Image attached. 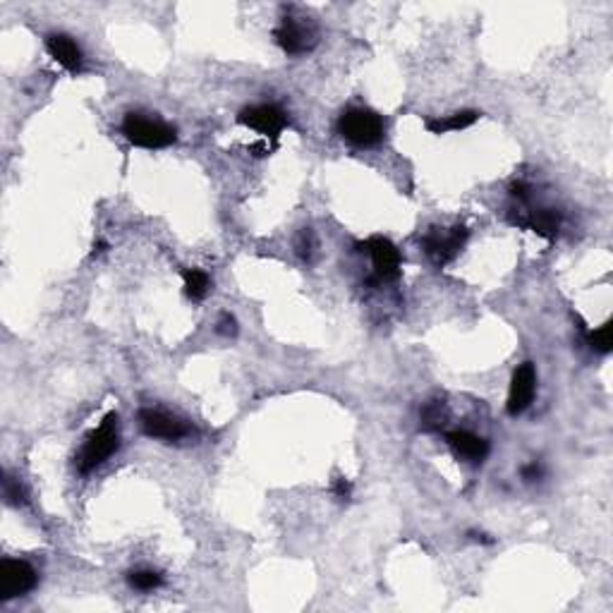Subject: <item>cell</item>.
I'll use <instances>...</instances> for the list:
<instances>
[{"label":"cell","mask_w":613,"mask_h":613,"mask_svg":"<svg viewBox=\"0 0 613 613\" xmlns=\"http://www.w3.org/2000/svg\"><path fill=\"white\" fill-rule=\"evenodd\" d=\"M520 474H523L525 482L532 484V482H540L541 477H544V470H541L540 463H530V465H525L523 470H520Z\"/></svg>","instance_id":"cell-22"},{"label":"cell","mask_w":613,"mask_h":613,"mask_svg":"<svg viewBox=\"0 0 613 613\" xmlns=\"http://www.w3.org/2000/svg\"><path fill=\"white\" fill-rule=\"evenodd\" d=\"M46 50H49V56L56 60L57 65H63L70 73H77L82 67V49L67 34H49L46 36Z\"/></svg>","instance_id":"cell-12"},{"label":"cell","mask_w":613,"mask_h":613,"mask_svg":"<svg viewBox=\"0 0 613 613\" xmlns=\"http://www.w3.org/2000/svg\"><path fill=\"white\" fill-rule=\"evenodd\" d=\"M276 43L286 50L287 56H303L314 46V34L307 27L297 25L293 17H286L280 27L273 32Z\"/></svg>","instance_id":"cell-11"},{"label":"cell","mask_w":613,"mask_h":613,"mask_svg":"<svg viewBox=\"0 0 613 613\" xmlns=\"http://www.w3.org/2000/svg\"><path fill=\"white\" fill-rule=\"evenodd\" d=\"M218 333L221 335H235L237 333V321L235 317H230V314H221V319H218Z\"/></svg>","instance_id":"cell-23"},{"label":"cell","mask_w":613,"mask_h":613,"mask_svg":"<svg viewBox=\"0 0 613 613\" xmlns=\"http://www.w3.org/2000/svg\"><path fill=\"white\" fill-rule=\"evenodd\" d=\"M362 252H367L374 264V283H391L401 276V252L386 237H372L367 240Z\"/></svg>","instance_id":"cell-7"},{"label":"cell","mask_w":613,"mask_h":613,"mask_svg":"<svg viewBox=\"0 0 613 613\" xmlns=\"http://www.w3.org/2000/svg\"><path fill=\"white\" fill-rule=\"evenodd\" d=\"M517 226L530 228L532 233H537L544 240H556L558 230H561V213L556 209H532L525 218H517Z\"/></svg>","instance_id":"cell-13"},{"label":"cell","mask_w":613,"mask_h":613,"mask_svg":"<svg viewBox=\"0 0 613 613\" xmlns=\"http://www.w3.org/2000/svg\"><path fill=\"white\" fill-rule=\"evenodd\" d=\"M443 439L450 446V450L458 456L460 460H467V463H484L487 456H489V443L482 436H477L472 432H465V429H453V432L443 433Z\"/></svg>","instance_id":"cell-10"},{"label":"cell","mask_w":613,"mask_h":613,"mask_svg":"<svg viewBox=\"0 0 613 613\" xmlns=\"http://www.w3.org/2000/svg\"><path fill=\"white\" fill-rule=\"evenodd\" d=\"M311 252H314V233H311L310 228H304L303 233H300V237H297V254H300L303 259H310Z\"/></svg>","instance_id":"cell-20"},{"label":"cell","mask_w":613,"mask_h":613,"mask_svg":"<svg viewBox=\"0 0 613 613\" xmlns=\"http://www.w3.org/2000/svg\"><path fill=\"white\" fill-rule=\"evenodd\" d=\"M467 240V228L463 226H456V228H433L429 230L422 240V247H425L426 257L432 259L436 266H446L448 262H453L460 254L463 245Z\"/></svg>","instance_id":"cell-5"},{"label":"cell","mask_w":613,"mask_h":613,"mask_svg":"<svg viewBox=\"0 0 613 613\" xmlns=\"http://www.w3.org/2000/svg\"><path fill=\"white\" fill-rule=\"evenodd\" d=\"M39 582V575L32 565L19 558H5L0 563V602L29 594Z\"/></svg>","instance_id":"cell-4"},{"label":"cell","mask_w":613,"mask_h":613,"mask_svg":"<svg viewBox=\"0 0 613 613\" xmlns=\"http://www.w3.org/2000/svg\"><path fill=\"white\" fill-rule=\"evenodd\" d=\"M446 425V405L441 401H429L422 408V429L425 432H439Z\"/></svg>","instance_id":"cell-16"},{"label":"cell","mask_w":613,"mask_h":613,"mask_svg":"<svg viewBox=\"0 0 613 613\" xmlns=\"http://www.w3.org/2000/svg\"><path fill=\"white\" fill-rule=\"evenodd\" d=\"M140 426L142 432L151 436V439L168 443L182 441L185 436L192 433L189 425H185L175 415H168L164 410H140Z\"/></svg>","instance_id":"cell-8"},{"label":"cell","mask_w":613,"mask_h":613,"mask_svg":"<svg viewBox=\"0 0 613 613\" xmlns=\"http://www.w3.org/2000/svg\"><path fill=\"white\" fill-rule=\"evenodd\" d=\"M479 113L477 111H460V113L446 115V118H436V120H425V127L432 134H446V132L465 130L470 125L477 123Z\"/></svg>","instance_id":"cell-14"},{"label":"cell","mask_w":613,"mask_h":613,"mask_svg":"<svg viewBox=\"0 0 613 613\" xmlns=\"http://www.w3.org/2000/svg\"><path fill=\"white\" fill-rule=\"evenodd\" d=\"M237 123L245 125L249 130L259 132L262 137L276 140L280 132L286 130L287 118L283 113V108H279L276 103H257V106L242 108L237 113Z\"/></svg>","instance_id":"cell-6"},{"label":"cell","mask_w":613,"mask_h":613,"mask_svg":"<svg viewBox=\"0 0 613 613\" xmlns=\"http://www.w3.org/2000/svg\"><path fill=\"white\" fill-rule=\"evenodd\" d=\"M331 491H333V496L335 499H341V501H348L350 499V494H352V484L345 479V477H338L333 482V487H331Z\"/></svg>","instance_id":"cell-21"},{"label":"cell","mask_w":613,"mask_h":613,"mask_svg":"<svg viewBox=\"0 0 613 613\" xmlns=\"http://www.w3.org/2000/svg\"><path fill=\"white\" fill-rule=\"evenodd\" d=\"M534 393H537V372L532 367V362H525L513 372V379H510V391H508L506 402L508 415L510 418L523 415L534 401Z\"/></svg>","instance_id":"cell-9"},{"label":"cell","mask_w":613,"mask_h":613,"mask_svg":"<svg viewBox=\"0 0 613 613\" xmlns=\"http://www.w3.org/2000/svg\"><path fill=\"white\" fill-rule=\"evenodd\" d=\"M127 582H130V587H134L137 592H154V589H158L164 585V578H161V572L156 571H132L130 575H127Z\"/></svg>","instance_id":"cell-17"},{"label":"cell","mask_w":613,"mask_h":613,"mask_svg":"<svg viewBox=\"0 0 613 613\" xmlns=\"http://www.w3.org/2000/svg\"><path fill=\"white\" fill-rule=\"evenodd\" d=\"M3 496H5V503H8V506H22L27 501L25 487L19 484V479H12V477H5V479H3Z\"/></svg>","instance_id":"cell-19"},{"label":"cell","mask_w":613,"mask_h":613,"mask_svg":"<svg viewBox=\"0 0 613 613\" xmlns=\"http://www.w3.org/2000/svg\"><path fill=\"white\" fill-rule=\"evenodd\" d=\"M120 448V432H118V415L108 412L103 422L84 439V446L74 458V465L82 474L94 472L98 465H103L115 450Z\"/></svg>","instance_id":"cell-1"},{"label":"cell","mask_w":613,"mask_h":613,"mask_svg":"<svg viewBox=\"0 0 613 613\" xmlns=\"http://www.w3.org/2000/svg\"><path fill=\"white\" fill-rule=\"evenodd\" d=\"M338 132L357 147H372L384 140V120L369 108H350L338 118Z\"/></svg>","instance_id":"cell-3"},{"label":"cell","mask_w":613,"mask_h":613,"mask_svg":"<svg viewBox=\"0 0 613 613\" xmlns=\"http://www.w3.org/2000/svg\"><path fill=\"white\" fill-rule=\"evenodd\" d=\"M510 195L517 196L520 202H527V199H530V192H527L525 185H513V188H510Z\"/></svg>","instance_id":"cell-24"},{"label":"cell","mask_w":613,"mask_h":613,"mask_svg":"<svg viewBox=\"0 0 613 613\" xmlns=\"http://www.w3.org/2000/svg\"><path fill=\"white\" fill-rule=\"evenodd\" d=\"M182 280H185V293H188L189 300H195V303L204 300L209 287H211L209 273L202 269H185L182 271Z\"/></svg>","instance_id":"cell-15"},{"label":"cell","mask_w":613,"mask_h":613,"mask_svg":"<svg viewBox=\"0 0 613 613\" xmlns=\"http://www.w3.org/2000/svg\"><path fill=\"white\" fill-rule=\"evenodd\" d=\"M589 345H592V350L602 352V355L611 352V345H613L611 321H606L604 326H599L597 331H592V333H589Z\"/></svg>","instance_id":"cell-18"},{"label":"cell","mask_w":613,"mask_h":613,"mask_svg":"<svg viewBox=\"0 0 613 613\" xmlns=\"http://www.w3.org/2000/svg\"><path fill=\"white\" fill-rule=\"evenodd\" d=\"M125 140L142 149H165L178 142V132L161 120H151L140 113H127L123 120Z\"/></svg>","instance_id":"cell-2"}]
</instances>
